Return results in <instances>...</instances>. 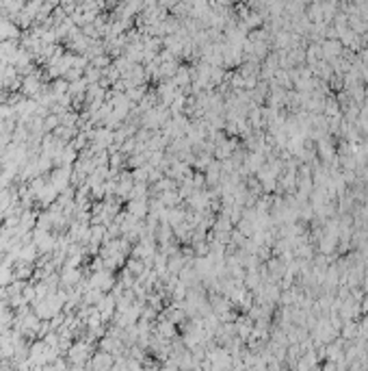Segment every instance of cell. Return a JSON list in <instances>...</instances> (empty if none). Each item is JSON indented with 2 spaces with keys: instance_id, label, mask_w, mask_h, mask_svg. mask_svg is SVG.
I'll list each match as a JSON object with an SVG mask.
<instances>
[{
  "instance_id": "obj_1",
  "label": "cell",
  "mask_w": 368,
  "mask_h": 371,
  "mask_svg": "<svg viewBox=\"0 0 368 371\" xmlns=\"http://www.w3.org/2000/svg\"><path fill=\"white\" fill-rule=\"evenodd\" d=\"M89 354H91V348H89V343L80 341V343H74L72 348L68 350V358L74 362V367H85Z\"/></svg>"
},
{
  "instance_id": "obj_2",
  "label": "cell",
  "mask_w": 368,
  "mask_h": 371,
  "mask_svg": "<svg viewBox=\"0 0 368 371\" xmlns=\"http://www.w3.org/2000/svg\"><path fill=\"white\" fill-rule=\"evenodd\" d=\"M115 365V358L106 352H97L93 356V371H111Z\"/></svg>"
}]
</instances>
